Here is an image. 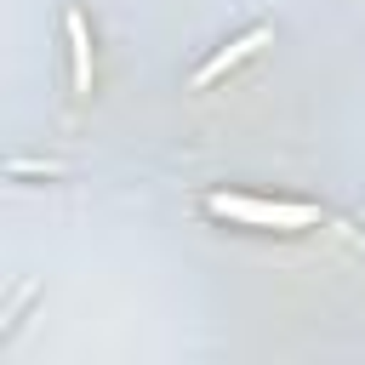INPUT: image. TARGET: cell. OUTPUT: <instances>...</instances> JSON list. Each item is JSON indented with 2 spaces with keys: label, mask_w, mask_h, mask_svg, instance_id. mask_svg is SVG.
<instances>
[{
  "label": "cell",
  "mask_w": 365,
  "mask_h": 365,
  "mask_svg": "<svg viewBox=\"0 0 365 365\" xmlns=\"http://www.w3.org/2000/svg\"><path fill=\"white\" fill-rule=\"evenodd\" d=\"M268 40H274V23H251L245 34H234L228 46H217V51H211V57H205V63L194 68V80H188V86H194V91H205V86H217V80H222L228 68H240V63H245L251 51H262Z\"/></svg>",
  "instance_id": "obj_2"
},
{
  "label": "cell",
  "mask_w": 365,
  "mask_h": 365,
  "mask_svg": "<svg viewBox=\"0 0 365 365\" xmlns=\"http://www.w3.org/2000/svg\"><path fill=\"white\" fill-rule=\"evenodd\" d=\"M63 40H68V80L74 97H91V23L80 6H63Z\"/></svg>",
  "instance_id": "obj_3"
},
{
  "label": "cell",
  "mask_w": 365,
  "mask_h": 365,
  "mask_svg": "<svg viewBox=\"0 0 365 365\" xmlns=\"http://www.w3.org/2000/svg\"><path fill=\"white\" fill-rule=\"evenodd\" d=\"M200 211L217 217V222H234V228H274V234H302V228H319V205L308 200H257V194H200Z\"/></svg>",
  "instance_id": "obj_1"
}]
</instances>
